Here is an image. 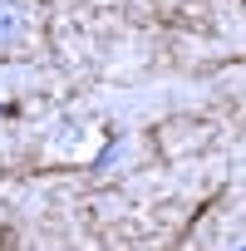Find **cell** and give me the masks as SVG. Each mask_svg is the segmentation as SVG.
Returning a JSON list of instances; mask_svg holds the SVG:
<instances>
[{"label":"cell","mask_w":246,"mask_h":251,"mask_svg":"<svg viewBox=\"0 0 246 251\" xmlns=\"http://www.w3.org/2000/svg\"><path fill=\"white\" fill-rule=\"evenodd\" d=\"M15 35V0H0V40Z\"/></svg>","instance_id":"1"}]
</instances>
